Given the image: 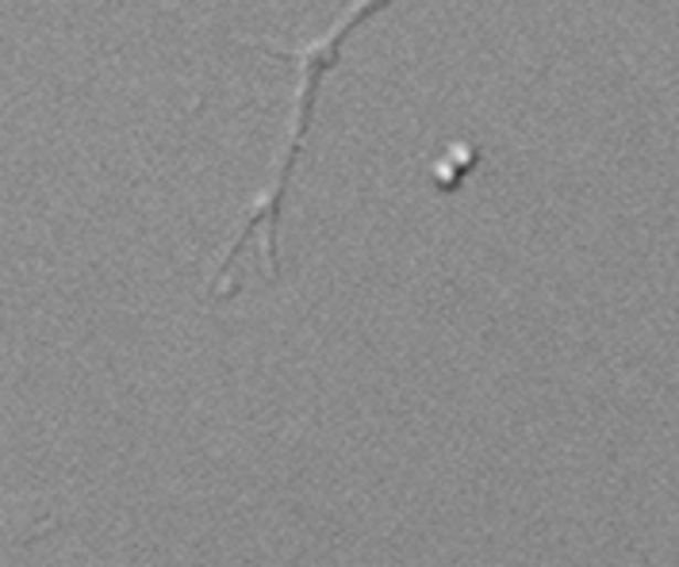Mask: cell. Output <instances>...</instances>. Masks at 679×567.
Masks as SVG:
<instances>
[{
  "mask_svg": "<svg viewBox=\"0 0 679 567\" xmlns=\"http://www.w3.org/2000/svg\"><path fill=\"white\" fill-rule=\"evenodd\" d=\"M376 12H384V4L350 8V12L342 15V23H338V28L330 31L327 39H319V43H307V46H296V51H285V46H277V43H254V46H262V51H269V54L293 58L296 66H300V73H304V85H300V93H296V111H293V124H288V139H285V150H280L277 173H273L269 189H265L262 196H257L254 204H250L246 226H242V231L234 234V242L226 246L220 269H215V284H212V296H215V299L226 296V284H231V265H234V257H238L242 249H246V242L254 238L257 231H265V269H269V277H277V272H280V257H277L280 204H285V192H288V184H293L296 153L304 150L307 127H311L315 96H319V81H322V73L335 66L338 51H342V43L350 39V31L361 28V23H365L369 15H376Z\"/></svg>",
  "mask_w": 679,
  "mask_h": 567,
  "instance_id": "obj_1",
  "label": "cell"
}]
</instances>
